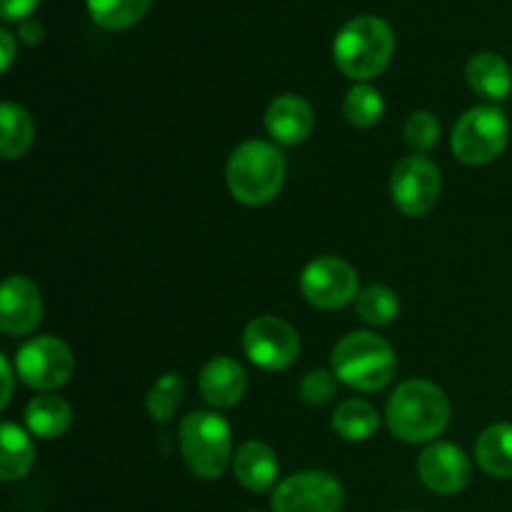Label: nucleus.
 <instances>
[{"label": "nucleus", "mask_w": 512, "mask_h": 512, "mask_svg": "<svg viewBox=\"0 0 512 512\" xmlns=\"http://www.w3.org/2000/svg\"><path fill=\"white\" fill-rule=\"evenodd\" d=\"M510 140V123L498 105H478L460 115L450 135L453 155L465 165H488L503 155Z\"/></svg>", "instance_id": "423d86ee"}, {"label": "nucleus", "mask_w": 512, "mask_h": 512, "mask_svg": "<svg viewBox=\"0 0 512 512\" xmlns=\"http://www.w3.org/2000/svg\"><path fill=\"white\" fill-rule=\"evenodd\" d=\"M278 455L260 440H248L233 455V475L250 493H268L278 480Z\"/></svg>", "instance_id": "dca6fc26"}, {"label": "nucleus", "mask_w": 512, "mask_h": 512, "mask_svg": "<svg viewBox=\"0 0 512 512\" xmlns=\"http://www.w3.org/2000/svg\"><path fill=\"white\" fill-rule=\"evenodd\" d=\"M390 433L405 443H435L450 423V403L443 388L425 378L400 383L385 408Z\"/></svg>", "instance_id": "f257e3e1"}, {"label": "nucleus", "mask_w": 512, "mask_h": 512, "mask_svg": "<svg viewBox=\"0 0 512 512\" xmlns=\"http://www.w3.org/2000/svg\"><path fill=\"white\" fill-rule=\"evenodd\" d=\"M475 460L490 478H512V423H495L480 433Z\"/></svg>", "instance_id": "6ab92c4d"}, {"label": "nucleus", "mask_w": 512, "mask_h": 512, "mask_svg": "<svg viewBox=\"0 0 512 512\" xmlns=\"http://www.w3.org/2000/svg\"><path fill=\"white\" fill-rule=\"evenodd\" d=\"M225 183L238 203L250 208L270 203L285 183L283 153L265 140H245L230 153Z\"/></svg>", "instance_id": "20e7f679"}, {"label": "nucleus", "mask_w": 512, "mask_h": 512, "mask_svg": "<svg viewBox=\"0 0 512 512\" xmlns=\"http://www.w3.org/2000/svg\"><path fill=\"white\" fill-rule=\"evenodd\" d=\"M0 125H3V135H0L3 158L18 160L20 155L28 153L35 138V123L28 110L8 100V103L0 105Z\"/></svg>", "instance_id": "4be33fe9"}, {"label": "nucleus", "mask_w": 512, "mask_h": 512, "mask_svg": "<svg viewBox=\"0 0 512 512\" xmlns=\"http://www.w3.org/2000/svg\"><path fill=\"white\" fill-rule=\"evenodd\" d=\"M405 143L415 150V155L428 153L440 140V123L430 110H415L408 115L403 125Z\"/></svg>", "instance_id": "bb28decb"}, {"label": "nucleus", "mask_w": 512, "mask_h": 512, "mask_svg": "<svg viewBox=\"0 0 512 512\" xmlns=\"http://www.w3.org/2000/svg\"><path fill=\"white\" fill-rule=\"evenodd\" d=\"M385 113V100L378 88L368 83H358L348 90L343 100V115L353 128H373Z\"/></svg>", "instance_id": "b1692460"}, {"label": "nucleus", "mask_w": 512, "mask_h": 512, "mask_svg": "<svg viewBox=\"0 0 512 512\" xmlns=\"http://www.w3.org/2000/svg\"><path fill=\"white\" fill-rule=\"evenodd\" d=\"M335 378L360 393H378L398 370L393 345L368 330H355L338 340L330 355Z\"/></svg>", "instance_id": "7ed1b4c3"}, {"label": "nucleus", "mask_w": 512, "mask_h": 512, "mask_svg": "<svg viewBox=\"0 0 512 512\" xmlns=\"http://www.w3.org/2000/svg\"><path fill=\"white\" fill-rule=\"evenodd\" d=\"M393 50V28L378 15H358L335 35L333 60L345 78L365 83L388 68Z\"/></svg>", "instance_id": "f03ea898"}, {"label": "nucleus", "mask_w": 512, "mask_h": 512, "mask_svg": "<svg viewBox=\"0 0 512 512\" xmlns=\"http://www.w3.org/2000/svg\"><path fill=\"white\" fill-rule=\"evenodd\" d=\"M15 60V38L8 28L0 30V70L8 73Z\"/></svg>", "instance_id": "7c9ffc66"}, {"label": "nucleus", "mask_w": 512, "mask_h": 512, "mask_svg": "<svg viewBox=\"0 0 512 512\" xmlns=\"http://www.w3.org/2000/svg\"><path fill=\"white\" fill-rule=\"evenodd\" d=\"M418 475L428 490L438 495H455L468 485L470 460L463 448L453 443H430L418 458Z\"/></svg>", "instance_id": "f8f14e48"}, {"label": "nucleus", "mask_w": 512, "mask_h": 512, "mask_svg": "<svg viewBox=\"0 0 512 512\" xmlns=\"http://www.w3.org/2000/svg\"><path fill=\"white\" fill-rule=\"evenodd\" d=\"M315 115L305 98L295 93L278 95L265 110V130L280 145H298L313 133Z\"/></svg>", "instance_id": "2eb2a0df"}, {"label": "nucleus", "mask_w": 512, "mask_h": 512, "mask_svg": "<svg viewBox=\"0 0 512 512\" xmlns=\"http://www.w3.org/2000/svg\"><path fill=\"white\" fill-rule=\"evenodd\" d=\"M95 25L105 30H125L138 23L150 8V0H85Z\"/></svg>", "instance_id": "5701e85b"}, {"label": "nucleus", "mask_w": 512, "mask_h": 512, "mask_svg": "<svg viewBox=\"0 0 512 512\" xmlns=\"http://www.w3.org/2000/svg\"><path fill=\"white\" fill-rule=\"evenodd\" d=\"M35 463V445L28 430L15 423H3L0 428V478L5 483L25 478Z\"/></svg>", "instance_id": "aec40b11"}, {"label": "nucleus", "mask_w": 512, "mask_h": 512, "mask_svg": "<svg viewBox=\"0 0 512 512\" xmlns=\"http://www.w3.org/2000/svg\"><path fill=\"white\" fill-rule=\"evenodd\" d=\"M270 505L273 512H340L343 485L325 470H303L275 485Z\"/></svg>", "instance_id": "1a4fd4ad"}, {"label": "nucleus", "mask_w": 512, "mask_h": 512, "mask_svg": "<svg viewBox=\"0 0 512 512\" xmlns=\"http://www.w3.org/2000/svg\"><path fill=\"white\" fill-rule=\"evenodd\" d=\"M25 428L40 440H55L68 433L73 423V408L65 398L53 393H43L25 405Z\"/></svg>", "instance_id": "a211bd4d"}, {"label": "nucleus", "mask_w": 512, "mask_h": 512, "mask_svg": "<svg viewBox=\"0 0 512 512\" xmlns=\"http://www.w3.org/2000/svg\"><path fill=\"white\" fill-rule=\"evenodd\" d=\"M300 293L313 308L338 310L358 298V273L353 265L335 255L310 260L300 273Z\"/></svg>", "instance_id": "9b49d317"}, {"label": "nucleus", "mask_w": 512, "mask_h": 512, "mask_svg": "<svg viewBox=\"0 0 512 512\" xmlns=\"http://www.w3.org/2000/svg\"><path fill=\"white\" fill-rule=\"evenodd\" d=\"M355 310L368 325H390L400 313V298L388 285H370L355 298Z\"/></svg>", "instance_id": "393cba45"}, {"label": "nucleus", "mask_w": 512, "mask_h": 512, "mask_svg": "<svg viewBox=\"0 0 512 512\" xmlns=\"http://www.w3.org/2000/svg\"><path fill=\"white\" fill-rule=\"evenodd\" d=\"M20 40L25 45H38L43 40V25L38 20H23L20 23Z\"/></svg>", "instance_id": "2f4dec72"}, {"label": "nucleus", "mask_w": 512, "mask_h": 512, "mask_svg": "<svg viewBox=\"0 0 512 512\" xmlns=\"http://www.w3.org/2000/svg\"><path fill=\"white\" fill-rule=\"evenodd\" d=\"M180 453L190 473L200 480H218L233 463L230 425L210 410H195L180 420Z\"/></svg>", "instance_id": "39448f33"}, {"label": "nucleus", "mask_w": 512, "mask_h": 512, "mask_svg": "<svg viewBox=\"0 0 512 512\" xmlns=\"http://www.w3.org/2000/svg\"><path fill=\"white\" fill-rule=\"evenodd\" d=\"M380 428V415L368 400L348 398L335 408L333 430L348 443H365Z\"/></svg>", "instance_id": "412c9836"}, {"label": "nucleus", "mask_w": 512, "mask_h": 512, "mask_svg": "<svg viewBox=\"0 0 512 512\" xmlns=\"http://www.w3.org/2000/svg\"><path fill=\"white\" fill-rule=\"evenodd\" d=\"M38 5L40 0H0V15H3L8 23H13V20H20V23H23Z\"/></svg>", "instance_id": "c85d7f7f"}, {"label": "nucleus", "mask_w": 512, "mask_h": 512, "mask_svg": "<svg viewBox=\"0 0 512 512\" xmlns=\"http://www.w3.org/2000/svg\"><path fill=\"white\" fill-rule=\"evenodd\" d=\"M335 390H338V378H335L333 370H310L300 380V400L308 405L330 403L335 398Z\"/></svg>", "instance_id": "cd10ccee"}, {"label": "nucleus", "mask_w": 512, "mask_h": 512, "mask_svg": "<svg viewBox=\"0 0 512 512\" xmlns=\"http://www.w3.org/2000/svg\"><path fill=\"white\" fill-rule=\"evenodd\" d=\"M243 350L260 370H285L298 360L300 338L288 320L278 315L253 318L243 330Z\"/></svg>", "instance_id": "9d476101"}, {"label": "nucleus", "mask_w": 512, "mask_h": 512, "mask_svg": "<svg viewBox=\"0 0 512 512\" xmlns=\"http://www.w3.org/2000/svg\"><path fill=\"white\" fill-rule=\"evenodd\" d=\"M443 190L440 168L425 155H408L398 160L390 173V195L395 208L408 218H423L435 208Z\"/></svg>", "instance_id": "6e6552de"}, {"label": "nucleus", "mask_w": 512, "mask_h": 512, "mask_svg": "<svg viewBox=\"0 0 512 512\" xmlns=\"http://www.w3.org/2000/svg\"><path fill=\"white\" fill-rule=\"evenodd\" d=\"M465 78L480 98L493 103L505 100L512 93V68L498 53H475L465 65Z\"/></svg>", "instance_id": "f3484780"}, {"label": "nucleus", "mask_w": 512, "mask_h": 512, "mask_svg": "<svg viewBox=\"0 0 512 512\" xmlns=\"http://www.w3.org/2000/svg\"><path fill=\"white\" fill-rule=\"evenodd\" d=\"M185 383L183 375L165 373L153 383V388L145 395V410L155 423H168L175 418V410L183 403Z\"/></svg>", "instance_id": "a878e982"}, {"label": "nucleus", "mask_w": 512, "mask_h": 512, "mask_svg": "<svg viewBox=\"0 0 512 512\" xmlns=\"http://www.w3.org/2000/svg\"><path fill=\"white\" fill-rule=\"evenodd\" d=\"M245 388H248V380H245L243 365L238 360L228 358V355H218V358L208 360L200 370L198 390L210 408H235L243 400Z\"/></svg>", "instance_id": "4468645a"}, {"label": "nucleus", "mask_w": 512, "mask_h": 512, "mask_svg": "<svg viewBox=\"0 0 512 512\" xmlns=\"http://www.w3.org/2000/svg\"><path fill=\"white\" fill-rule=\"evenodd\" d=\"M73 368V350L55 335L30 338L15 353V373L23 380V385L38 393H53L63 388L73 375Z\"/></svg>", "instance_id": "0eeeda50"}, {"label": "nucleus", "mask_w": 512, "mask_h": 512, "mask_svg": "<svg viewBox=\"0 0 512 512\" xmlns=\"http://www.w3.org/2000/svg\"><path fill=\"white\" fill-rule=\"evenodd\" d=\"M43 320V295L25 275H8L0 290V330L5 335H28Z\"/></svg>", "instance_id": "ddd939ff"}, {"label": "nucleus", "mask_w": 512, "mask_h": 512, "mask_svg": "<svg viewBox=\"0 0 512 512\" xmlns=\"http://www.w3.org/2000/svg\"><path fill=\"white\" fill-rule=\"evenodd\" d=\"M0 375H3V398H0V408H8L13 400V383H15V365L10 363L8 355H0Z\"/></svg>", "instance_id": "c756f323"}]
</instances>
